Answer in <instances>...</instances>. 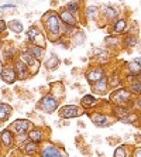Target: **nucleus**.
I'll return each instance as SVG.
<instances>
[{
  "instance_id": "2",
  "label": "nucleus",
  "mask_w": 141,
  "mask_h": 157,
  "mask_svg": "<svg viewBox=\"0 0 141 157\" xmlns=\"http://www.w3.org/2000/svg\"><path fill=\"white\" fill-rule=\"evenodd\" d=\"M133 98H134L133 94H131L127 88L120 86V88L114 89V91L110 94V96H109V102H110V105L127 106V105H130L131 103Z\"/></svg>"
},
{
  "instance_id": "14",
  "label": "nucleus",
  "mask_w": 141,
  "mask_h": 157,
  "mask_svg": "<svg viewBox=\"0 0 141 157\" xmlns=\"http://www.w3.org/2000/svg\"><path fill=\"white\" fill-rule=\"evenodd\" d=\"M40 149H41L40 144H37V143L31 142V140H25V142L21 144V151H23V154H25V156L35 157L37 154L40 153Z\"/></svg>"
},
{
  "instance_id": "16",
  "label": "nucleus",
  "mask_w": 141,
  "mask_h": 157,
  "mask_svg": "<svg viewBox=\"0 0 141 157\" xmlns=\"http://www.w3.org/2000/svg\"><path fill=\"white\" fill-rule=\"evenodd\" d=\"M13 67H14V71H16V74H17V79L24 81V79H27V78L31 77L27 65H25L21 59H16V62H14V65Z\"/></svg>"
},
{
  "instance_id": "7",
  "label": "nucleus",
  "mask_w": 141,
  "mask_h": 157,
  "mask_svg": "<svg viewBox=\"0 0 141 157\" xmlns=\"http://www.w3.org/2000/svg\"><path fill=\"white\" fill-rule=\"evenodd\" d=\"M31 128H33L31 121H28V119H17V121L11 123V126L9 129L17 136H20V135H27Z\"/></svg>"
},
{
  "instance_id": "23",
  "label": "nucleus",
  "mask_w": 141,
  "mask_h": 157,
  "mask_svg": "<svg viewBox=\"0 0 141 157\" xmlns=\"http://www.w3.org/2000/svg\"><path fill=\"white\" fill-rule=\"evenodd\" d=\"M113 157H131V149L127 144H121L114 150Z\"/></svg>"
},
{
  "instance_id": "9",
  "label": "nucleus",
  "mask_w": 141,
  "mask_h": 157,
  "mask_svg": "<svg viewBox=\"0 0 141 157\" xmlns=\"http://www.w3.org/2000/svg\"><path fill=\"white\" fill-rule=\"evenodd\" d=\"M40 157H65L62 149H59L58 146H55L54 143H45L43 147L40 149Z\"/></svg>"
},
{
  "instance_id": "27",
  "label": "nucleus",
  "mask_w": 141,
  "mask_h": 157,
  "mask_svg": "<svg viewBox=\"0 0 141 157\" xmlns=\"http://www.w3.org/2000/svg\"><path fill=\"white\" fill-rule=\"evenodd\" d=\"M103 14H105V17L107 18V20H113V18L117 17V10L114 7H112V6H106L105 10H103Z\"/></svg>"
},
{
  "instance_id": "12",
  "label": "nucleus",
  "mask_w": 141,
  "mask_h": 157,
  "mask_svg": "<svg viewBox=\"0 0 141 157\" xmlns=\"http://www.w3.org/2000/svg\"><path fill=\"white\" fill-rule=\"evenodd\" d=\"M91 88H92V92L96 94V95H99V96L107 95L109 91H110V88H109V77L105 75L100 81H98L96 84H93Z\"/></svg>"
},
{
  "instance_id": "39",
  "label": "nucleus",
  "mask_w": 141,
  "mask_h": 157,
  "mask_svg": "<svg viewBox=\"0 0 141 157\" xmlns=\"http://www.w3.org/2000/svg\"><path fill=\"white\" fill-rule=\"evenodd\" d=\"M21 157H33V156H25V154H23V156Z\"/></svg>"
},
{
  "instance_id": "11",
  "label": "nucleus",
  "mask_w": 141,
  "mask_h": 157,
  "mask_svg": "<svg viewBox=\"0 0 141 157\" xmlns=\"http://www.w3.org/2000/svg\"><path fill=\"white\" fill-rule=\"evenodd\" d=\"M0 78H2L3 82H6L9 85L14 84L16 81H17V74L14 71V67L9 65V64H4L2 67V71H0Z\"/></svg>"
},
{
  "instance_id": "8",
  "label": "nucleus",
  "mask_w": 141,
  "mask_h": 157,
  "mask_svg": "<svg viewBox=\"0 0 141 157\" xmlns=\"http://www.w3.org/2000/svg\"><path fill=\"white\" fill-rule=\"evenodd\" d=\"M106 75V71L105 68H102L100 65H95V67H91L89 70L86 71V74H85V78H86V81L89 82V85H93L96 84L98 81H100L102 78Z\"/></svg>"
},
{
  "instance_id": "1",
  "label": "nucleus",
  "mask_w": 141,
  "mask_h": 157,
  "mask_svg": "<svg viewBox=\"0 0 141 157\" xmlns=\"http://www.w3.org/2000/svg\"><path fill=\"white\" fill-rule=\"evenodd\" d=\"M44 21V26H45V30H47L48 38L51 41H59L62 33H61V20H59L58 14L54 13V11H50L47 14H44V17L41 18Z\"/></svg>"
},
{
  "instance_id": "10",
  "label": "nucleus",
  "mask_w": 141,
  "mask_h": 157,
  "mask_svg": "<svg viewBox=\"0 0 141 157\" xmlns=\"http://www.w3.org/2000/svg\"><path fill=\"white\" fill-rule=\"evenodd\" d=\"M16 144V135L10 129H4L0 132V147L4 149H13Z\"/></svg>"
},
{
  "instance_id": "34",
  "label": "nucleus",
  "mask_w": 141,
  "mask_h": 157,
  "mask_svg": "<svg viewBox=\"0 0 141 157\" xmlns=\"http://www.w3.org/2000/svg\"><path fill=\"white\" fill-rule=\"evenodd\" d=\"M99 13V7L98 6H89L86 9V17H93L95 14H98Z\"/></svg>"
},
{
  "instance_id": "32",
  "label": "nucleus",
  "mask_w": 141,
  "mask_h": 157,
  "mask_svg": "<svg viewBox=\"0 0 141 157\" xmlns=\"http://www.w3.org/2000/svg\"><path fill=\"white\" fill-rule=\"evenodd\" d=\"M38 34H40V31H38V29H37L35 26H33V27H30V29H28V33H27V37H28L30 40L33 41L34 38H35V37L38 36Z\"/></svg>"
},
{
  "instance_id": "3",
  "label": "nucleus",
  "mask_w": 141,
  "mask_h": 157,
  "mask_svg": "<svg viewBox=\"0 0 141 157\" xmlns=\"http://www.w3.org/2000/svg\"><path fill=\"white\" fill-rule=\"evenodd\" d=\"M59 102H61V101H59L54 94L50 92V94H45V95L40 99L37 108L40 110H43V112H45V113H54L55 110L59 108Z\"/></svg>"
},
{
  "instance_id": "15",
  "label": "nucleus",
  "mask_w": 141,
  "mask_h": 157,
  "mask_svg": "<svg viewBox=\"0 0 141 157\" xmlns=\"http://www.w3.org/2000/svg\"><path fill=\"white\" fill-rule=\"evenodd\" d=\"M100 105V101L98 98H95L93 95H85L80 99V106L83 110H93L95 108H98Z\"/></svg>"
},
{
  "instance_id": "20",
  "label": "nucleus",
  "mask_w": 141,
  "mask_h": 157,
  "mask_svg": "<svg viewBox=\"0 0 141 157\" xmlns=\"http://www.w3.org/2000/svg\"><path fill=\"white\" fill-rule=\"evenodd\" d=\"M13 113V108H11L9 103H4V102H0V123H3L11 116Z\"/></svg>"
},
{
  "instance_id": "26",
  "label": "nucleus",
  "mask_w": 141,
  "mask_h": 157,
  "mask_svg": "<svg viewBox=\"0 0 141 157\" xmlns=\"http://www.w3.org/2000/svg\"><path fill=\"white\" fill-rule=\"evenodd\" d=\"M137 121H138V115H137V112L131 110L130 113L127 115V116H124L120 122H123V123H128V124H133V123H137Z\"/></svg>"
},
{
  "instance_id": "22",
  "label": "nucleus",
  "mask_w": 141,
  "mask_h": 157,
  "mask_svg": "<svg viewBox=\"0 0 141 157\" xmlns=\"http://www.w3.org/2000/svg\"><path fill=\"white\" fill-rule=\"evenodd\" d=\"M126 70H127V75H130V77H137V75H141V65L138 64V62L134 61V59L127 64Z\"/></svg>"
},
{
  "instance_id": "38",
  "label": "nucleus",
  "mask_w": 141,
  "mask_h": 157,
  "mask_svg": "<svg viewBox=\"0 0 141 157\" xmlns=\"http://www.w3.org/2000/svg\"><path fill=\"white\" fill-rule=\"evenodd\" d=\"M13 7H16V4L7 3V4H3V6H2V9H13Z\"/></svg>"
},
{
  "instance_id": "18",
  "label": "nucleus",
  "mask_w": 141,
  "mask_h": 157,
  "mask_svg": "<svg viewBox=\"0 0 141 157\" xmlns=\"http://www.w3.org/2000/svg\"><path fill=\"white\" fill-rule=\"evenodd\" d=\"M59 20H61V23H64L65 26H68V27H75V26H78V18L75 17L73 14H71L69 11H66L65 9L59 13Z\"/></svg>"
},
{
  "instance_id": "25",
  "label": "nucleus",
  "mask_w": 141,
  "mask_h": 157,
  "mask_svg": "<svg viewBox=\"0 0 141 157\" xmlns=\"http://www.w3.org/2000/svg\"><path fill=\"white\" fill-rule=\"evenodd\" d=\"M127 89L133 94V96H141V78L138 81H134L133 84L128 85Z\"/></svg>"
},
{
  "instance_id": "4",
  "label": "nucleus",
  "mask_w": 141,
  "mask_h": 157,
  "mask_svg": "<svg viewBox=\"0 0 141 157\" xmlns=\"http://www.w3.org/2000/svg\"><path fill=\"white\" fill-rule=\"evenodd\" d=\"M89 117L95 123V126H98V128H109V126H112L113 121H114L113 117H110V115L98 109L89 110Z\"/></svg>"
},
{
  "instance_id": "24",
  "label": "nucleus",
  "mask_w": 141,
  "mask_h": 157,
  "mask_svg": "<svg viewBox=\"0 0 141 157\" xmlns=\"http://www.w3.org/2000/svg\"><path fill=\"white\" fill-rule=\"evenodd\" d=\"M59 64H61L59 58H58V57H57L55 54H52V55L50 57V59L45 62V68H47L48 71H54V70H57V68L59 67Z\"/></svg>"
},
{
  "instance_id": "6",
  "label": "nucleus",
  "mask_w": 141,
  "mask_h": 157,
  "mask_svg": "<svg viewBox=\"0 0 141 157\" xmlns=\"http://www.w3.org/2000/svg\"><path fill=\"white\" fill-rule=\"evenodd\" d=\"M58 113L62 119H73V117H79L83 113H86V110H83L80 106L76 105H65L59 109Z\"/></svg>"
},
{
  "instance_id": "21",
  "label": "nucleus",
  "mask_w": 141,
  "mask_h": 157,
  "mask_svg": "<svg viewBox=\"0 0 141 157\" xmlns=\"http://www.w3.org/2000/svg\"><path fill=\"white\" fill-rule=\"evenodd\" d=\"M27 51L33 55L37 61H41L44 57V52H45V48H41L38 45H35V44H30L28 47H27Z\"/></svg>"
},
{
  "instance_id": "35",
  "label": "nucleus",
  "mask_w": 141,
  "mask_h": 157,
  "mask_svg": "<svg viewBox=\"0 0 141 157\" xmlns=\"http://www.w3.org/2000/svg\"><path fill=\"white\" fill-rule=\"evenodd\" d=\"M131 105H133V109L141 112V96H137V99H133L131 101Z\"/></svg>"
},
{
  "instance_id": "31",
  "label": "nucleus",
  "mask_w": 141,
  "mask_h": 157,
  "mask_svg": "<svg viewBox=\"0 0 141 157\" xmlns=\"http://www.w3.org/2000/svg\"><path fill=\"white\" fill-rule=\"evenodd\" d=\"M124 44H126V47H135V44H137V37L130 34V36L126 37V40H124Z\"/></svg>"
},
{
  "instance_id": "17",
  "label": "nucleus",
  "mask_w": 141,
  "mask_h": 157,
  "mask_svg": "<svg viewBox=\"0 0 141 157\" xmlns=\"http://www.w3.org/2000/svg\"><path fill=\"white\" fill-rule=\"evenodd\" d=\"M130 112H131V109L128 106H116V105L110 106V113H112V117L114 121H121Z\"/></svg>"
},
{
  "instance_id": "29",
  "label": "nucleus",
  "mask_w": 141,
  "mask_h": 157,
  "mask_svg": "<svg viewBox=\"0 0 141 157\" xmlns=\"http://www.w3.org/2000/svg\"><path fill=\"white\" fill-rule=\"evenodd\" d=\"M7 29H10L13 33H21L23 31V24L20 21H17V20H13V21H10L7 24Z\"/></svg>"
},
{
  "instance_id": "19",
  "label": "nucleus",
  "mask_w": 141,
  "mask_h": 157,
  "mask_svg": "<svg viewBox=\"0 0 141 157\" xmlns=\"http://www.w3.org/2000/svg\"><path fill=\"white\" fill-rule=\"evenodd\" d=\"M127 27V21L126 18H116L114 21H113V27H112V36H119L121 34L126 30Z\"/></svg>"
},
{
  "instance_id": "13",
  "label": "nucleus",
  "mask_w": 141,
  "mask_h": 157,
  "mask_svg": "<svg viewBox=\"0 0 141 157\" xmlns=\"http://www.w3.org/2000/svg\"><path fill=\"white\" fill-rule=\"evenodd\" d=\"M27 137H28V140H31V142L37 143V144H40V143L44 142V139H45V133H44V129L41 128V126H35V128H31L28 130V133H27Z\"/></svg>"
},
{
  "instance_id": "36",
  "label": "nucleus",
  "mask_w": 141,
  "mask_h": 157,
  "mask_svg": "<svg viewBox=\"0 0 141 157\" xmlns=\"http://www.w3.org/2000/svg\"><path fill=\"white\" fill-rule=\"evenodd\" d=\"M131 157H141V146L134 147L131 150Z\"/></svg>"
},
{
  "instance_id": "28",
  "label": "nucleus",
  "mask_w": 141,
  "mask_h": 157,
  "mask_svg": "<svg viewBox=\"0 0 141 157\" xmlns=\"http://www.w3.org/2000/svg\"><path fill=\"white\" fill-rule=\"evenodd\" d=\"M66 11H69L71 14H78L79 13V2H69L68 4H66V7H65Z\"/></svg>"
},
{
  "instance_id": "37",
  "label": "nucleus",
  "mask_w": 141,
  "mask_h": 157,
  "mask_svg": "<svg viewBox=\"0 0 141 157\" xmlns=\"http://www.w3.org/2000/svg\"><path fill=\"white\" fill-rule=\"evenodd\" d=\"M6 29H7V23L4 20H0V31H4Z\"/></svg>"
},
{
  "instance_id": "30",
  "label": "nucleus",
  "mask_w": 141,
  "mask_h": 157,
  "mask_svg": "<svg viewBox=\"0 0 141 157\" xmlns=\"http://www.w3.org/2000/svg\"><path fill=\"white\" fill-rule=\"evenodd\" d=\"M83 41H85V34H83V31H78V33L73 34V44H75V45H80V44H83Z\"/></svg>"
},
{
  "instance_id": "33",
  "label": "nucleus",
  "mask_w": 141,
  "mask_h": 157,
  "mask_svg": "<svg viewBox=\"0 0 141 157\" xmlns=\"http://www.w3.org/2000/svg\"><path fill=\"white\" fill-rule=\"evenodd\" d=\"M105 43L107 44V45H117V44H120V40L114 36H107L105 38Z\"/></svg>"
},
{
  "instance_id": "5",
  "label": "nucleus",
  "mask_w": 141,
  "mask_h": 157,
  "mask_svg": "<svg viewBox=\"0 0 141 157\" xmlns=\"http://www.w3.org/2000/svg\"><path fill=\"white\" fill-rule=\"evenodd\" d=\"M18 59H21L25 65H27V68H28V71H30V75H35V74L40 71V61H37L27 50H23V51L20 52V58Z\"/></svg>"
}]
</instances>
